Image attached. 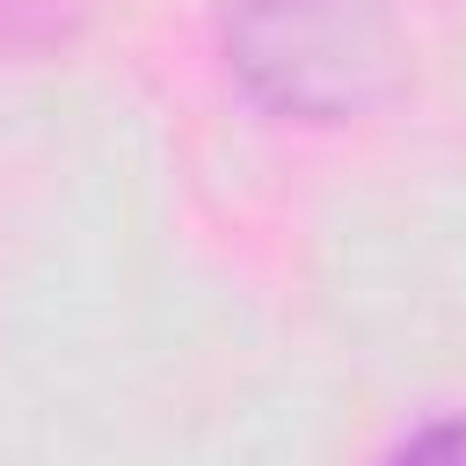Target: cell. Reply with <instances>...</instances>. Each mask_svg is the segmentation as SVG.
Instances as JSON below:
<instances>
[{
  "label": "cell",
  "mask_w": 466,
  "mask_h": 466,
  "mask_svg": "<svg viewBox=\"0 0 466 466\" xmlns=\"http://www.w3.org/2000/svg\"><path fill=\"white\" fill-rule=\"evenodd\" d=\"M386 466H466V422H422L408 444L386 451Z\"/></svg>",
  "instance_id": "2"
},
{
  "label": "cell",
  "mask_w": 466,
  "mask_h": 466,
  "mask_svg": "<svg viewBox=\"0 0 466 466\" xmlns=\"http://www.w3.org/2000/svg\"><path fill=\"white\" fill-rule=\"evenodd\" d=\"M226 73L269 116L350 124L400 87V29L379 0H240Z\"/></svg>",
  "instance_id": "1"
}]
</instances>
